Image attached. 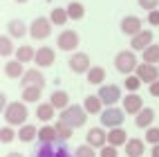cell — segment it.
Segmentation results:
<instances>
[{
	"mask_svg": "<svg viewBox=\"0 0 159 157\" xmlns=\"http://www.w3.org/2000/svg\"><path fill=\"white\" fill-rule=\"evenodd\" d=\"M58 119L63 123L72 126V128H81V126H85V121H88V110L83 106H79V103H70V106L61 112Z\"/></svg>",
	"mask_w": 159,
	"mask_h": 157,
	"instance_id": "6da1fadb",
	"label": "cell"
},
{
	"mask_svg": "<svg viewBox=\"0 0 159 157\" xmlns=\"http://www.w3.org/2000/svg\"><path fill=\"white\" fill-rule=\"evenodd\" d=\"M5 119L9 126H25V119H27V106L23 101H14V103H9V106L5 108Z\"/></svg>",
	"mask_w": 159,
	"mask_h": 157,
	"instance_id": "7a4b0ae2",
	"label": "cell"
},
{
	"mask_svg": "<svg viewBox=\"0 0 159 157\" xmlns=\"http://www.w3.org/2000/svg\"><path fill=\"white\" fill-rule=\"evenodd\" d=\"M114 67L119 70L121 74H132V72H137L139 63H137L134 52H130V49H123V52H119V54L114 56Z\"/></svg>",
	"mask_w": 159,
	"mask_h": 157,
	"instance_id": "3957f363",
	"label": "cell"
},
{
	"mask_svg": "<svg viewBox=\"0 0 159 157\" xmlns=\"http://www.w3.org/2000/svg\"><path fill=\"white\" fill-rule=\"evenodd\" d=\"M123 119H125V110H119L114 106H108L101 112V126H105V128H121Z\"/></svg>",
	"mask_w": 159,
	"mask_h": 157,
	"instance_id": "277c9868",
	"label": "cell"
},
{
	"mask_svg": "<svg viewBox=\"0 0 159 157\" xmlns=\"http://www.w3.org/2000/svg\"><path fill=\"white\" fill-rule=\"evenodd\" d=\"M52 20L49 18H34V23L29 25V36L34 38V40H43V38H47L49 34H52Z\"/></svg>",
	"mask_w": 159,
	"mask_h": 157,
	"instance_id": "5b68a950",
	"label": "cell"
},
{
	"mask_svg": "<svg viewBox=\"0 0 159 157\" xmlns=\"http://www.w3.org/2000/svg\"><path fill=\"white\" fill-rule=\"evenodd\" d=\"M34 157H76V155H72L63 146H56V141H49V144H40L34 153Z\"/></svg>",
	"mask_w": 159,
	"mask_h": 157,
	"instance_id": "8992f818",
	"label": "cell"
},
{
	"mask_svg": "<svg viewBox=\"0 0 159 157\" xmlns=\"http://www.w3.org/2000/svg\"><path fill=\"white\" fill-rule=\"evenodd\" d=\"M67 65H70V70L74 72V74H88L90 72V56L85 54V52H76V54H72L70 58H67Z\"/></svg>",
	"mask_w": 159,
	"mask_h": 157,
	"instance_id": "52a82bcc",
	"label": "cell"
},
{
	"mask_svg": "<svg viewBox=\"0 0 159 157\" xmlns=\"http://www.w3.org/2000/svg\"><path fill=\"white\" fill-rule=\"evenodd\" d=\"M58 49H63V52H74L79 47V43H81V38H79V34L74 29H65V31H61L58 34Z\"/></svg>",
	"mask_w": 159,
	"mask_h": 157,
	"instance_id": "ba28073f",
	"label": "cell"
},
{
	"mask_svg": "<svg viewBox=\"0 0 159 157\" xmlns=\"http://www.w3.org/2000/svg\"><path fill=\"white\" fill-rule=\"evenodd\" d=\"M134 74L143 83H155V81H159V67L152 65V63H139V67H137Z\"/></svg>",
	"mask_w": 159,
	"mask_h": 157,
	"instance_id": "9c48e42d",
	"label": "cell"
},
{
	"mask_svg": "<svg viewBox=\"0 0 159 157\" xmlns=\"http://www.w3.org/2000/svg\"><path fill=\"white\" fill-rule=\"evenodd\" d=\"M99 97L103 101V106H114V103L121 99V88L114 85V83H112V85H101Z\"/></svg>",
	"mask_w": 159,
	"mask_h": 157,
	"instance_id": "30bf717a",
	"label": "cell"
},
{
	"mask_svg": "<svg viewBox=\"0 0 159 157\" xmlns=\"http://www.w3.org/2000/svg\"><path fill=\"white\" fill-rule=\"evenodd\" d=\"M23 88H45V76L40 70H27L23 74Z\"/></svg>",
	"mask_w": 159,
	"mask_h": 157,
	"instance_id": "8fae6325",
	"label": "cell"
},
{
	"mask_svg": "<svg viewBox=\"0 0 159 157\" xmlns=\"http://www.w3.org/2000/svg\"><path fill=\"white\" fill-rule=\"evenodd\" d=\"M54 61H56V52L52 49V47H40V49H36L34 63H36L38 67H49V65H54Z\"/></svg>",
	"mask_w": 159,
	"mask_h": 157,
	"instance_id": "7c38bea8",
	"label": "cell"
},
{
	"mask_svg": "<svg viewBox=\"0 0 159 157\" xmlns=\"http://www.w3.org/2000/svg\"><path fill=\"white\" fill-rule=\"evenodd\" d=\"M141 29H143V23H141V18H137V16H125L121 20V31L128 34V36H137Z\"/></svg>",
	"mask_w": 159,
	"mask_h": 157,
	"instance_id": "4fadbf2b",
	"label": "cell"
},
{
	"mask_svg": "<svg viewBox=\"0 0 159 157\" xmlns=\"http://www.w3.org/2000/svg\"><path fill=\"white\" fill-rule=\"evenodd\" d=\"M132 49L134 52H143L146 47H150L152 45V31L150 29H141L137 36H132Z\"/></svg>",
	"mask_w": 159,
	"mask_h": 157,
	"instance_id": "5bb4252c",
	"label": "cell"
},
{
	"mask_svg": "<svg viewBox=\"0 0 159 157\" xmlns=\"http://www.w3.org/2000/svg\"><path fill=\"white\" fill-rule=\"evenodd\" d=\"M123 110L130 114H139L143 110V99L137 92H130L128 97H123Z\"/></svg>",
	"mask_w": 159,
	"mask_h": 157,
	"instance_id": "9a60e30c",
	"label": "cell"
},
{
	"mask_svg": "<svg viewBox=\"0 0 159 157\" xmlns=\"http://www.w3.org/2000/svg\"><path fill=\"white\" fill-rule=\"evenodd\" d=\"M88 144L94 146V148H103L108 144V132L103 128H90L88 130Z\"/></svg>",
	"mask_w": 159,
	"mask_h": 157,
	"instance_id": "2e32d148",
	"label": "cell"
},
{
	"mask_svg": "<svg viewBox=\"0 0 159 157\" xmlns=\"http://www.w3.org/2000/svg\"><path fill=\"white\" fill-rule=\"evenodd\" d=\"M108 144H112V146H125V144H128V132H125L123 128H110Z\"/></svg>",
	"mask_w": 159,
	"mask_h": 157,
	"instance_id": "e0dca14e",
	"label": "cell"
},
{
	"mask_svg": "<svg viewBox=\"0 0 159 157\" xmlns=\"http://www.w3.org/2000/svg\"><path fill=\"white\" fill-rule=\"evenodd\" d=\"M143 150H146L143 139H128V144H125V155L128 157H141Z\"/></svg>",
	"mask_w": 159,
	"mask_h": 157,
	"instance_id": "ac0fdd59",
	"label": "cell"
},
{
	"mask_svg": "<svg viewBox=\"0 0 159 157\" xmlns=\"http://www.w3.org/2000/svg\"><path fill=\"white\" fill-rule=\"evenodd\" d=\"M152 121H155V110H152V108H143V110L134 117V123L139 126V128H150Z\"/></svg>",
	"mask_w": 159,
	"mask_h": 157,
	"instance_id": "d6986e66",
	"label": "cell"
},
{
	"mask_svg": "<svg viewBox=\"0 0 159 157\" xmlns=\"http://www.w3.org/2000/svg\"><path fill=\"white\" fill-rule=\"evenodd\" d=\"M49 103H52L54 108H58V110H65V108L70 106V94L63 92V90H54V92H52Z\"/></svg>",
	"mask_w": 159,
	"mask_h": 157,
	"instance_id": "ffe728a7",
	"label": "cell"
},
{
	"mask_svg": "<svg viewBox=\"0 0 159 157\" xmlns=\"http://www.w3.org/2000/svg\"><path fill=\"white\" fill-rule=\"evenodd\" d=\"M7 29H9V36H14V38H23V36L27 34L25 23H23V20H18V18L9 20V23H7Z\"/></svg>",
	"mask_w": 159,
	"mask_h": 157,
	"instance_id": "44dd1931",
	"label": "cell"
},
{
	"mask_svg": "<svg viewBox=\"0 0 159 157\" xmlns=\"http://www.w3.org/2000/svg\"><path fill=\"white\" fill-rule=\"evenodd\" d=\"M101 106H103V101H101V97L97 94V97H85V103H83V108L88 110V114H99V112H103L101 110Z\"/></svg>",
	"mask_w": 159,
	"mask_h": 157,
	"instance_id": "7402d4cb",
	"label": "cell"
},
{
	"mask_svg": "<svg viewBox=\"0 0 159 157\" xmlns=\"http://www.w3.org/2000/svg\"><path fill=\"white\" fill-rule=\"evenodd\" d=\"M5 74L9 76V79H23V63L20 61H9L7 65H5Z\"/></svg>",
	"mask_w": 159,
	"mask_h": 157,
	"instance_id": "603a6c76",
	"label": "cell"
},
{
	"mask_svg": "<svg viewBox=\"0 0 159 157\" xmlns=\"http://www.w3.org/2000/svg\"><path fill=\"white\" fill-rule=\"evenodd\" d=\"M38 139L40 144H49V141H56L58 139V132L54 126H43V128L38 130Z\"/></svg>",
	"mask_w": 159,
	"mask_h": 157,
	"instance_id": "cb8c5ba5",
	"label": "cell"
},
{
	"mask_svg": "<svg viewBox=\"0 0 159 157\" xmlns=\"http://www.w3.org/2000/svg\"><path fill=\"white\" fill-rule=\"evenodd\" d=\"M36 137H38V130H36V128H34V126H31V123H25L23 128L18 130V139H20V141H25V144L34 141Z\"/></svg>",
	"mask_w": 159,
	"mask_h": 157,
	"instance_id": "d4e9b609",
	"label": "cell"
},
{
	"mask_svg": "<svg viewBox=\"0 0 159 157\" xmlns=\"http://www.w3.org/2000/svg\"><path fill=\"white\" fill-rule=\"evenodd\" d=\"M36 58V52L31 45H23V47H18L16 49V61L20 63H29V61H34Z\"/></svg>",
	"mask_w": 159,
	"mask_h": 157,
	"instance_id": "484cf974",
	"label": "cell"
},
{
	"mask_svg": "<svg viewBox=\"0 0 159 157\" xmlns=\"http://www.w3.org/2000/svg\"><path fill=\"white\" fill-rule=\"evenodd\" d=\"M65 9H67V16H70V20H81L83 16H85V7H83L81 2H76V0H74V2H70Z\"/></svg>",
	"mask_w": 159,
	"mask_h": 157,
	"instance_id": "4316f807",
	"label": "cell"
},
{
	"mask_svg": "<svg viewBox=\"0 0 159 157\" xmlns=\"http://www.w3.org/2000/svg\"><path fill=\"white\" fill-rule=\"evenodd\" d=\"M103 79H105V70H103L101 65H94V67H90V72H88V81L92 83V85H101V83H103Z\"/></svg>",
	"mask_w": 159,
	"mask_h": 157,
	"instance_id": "83f0119b",
	"label": "cell"
},
{
	"mask_svg": "<svg viewBox=\"0 0 159 157\" xmlns=\"http://www.w3.org/2000/svg\"><path fill=\"white\" fill-rule=\"evenodd\" d=\"M54 106L52 103H38V108H36V117L38 119H43V121H49L52 117H54Z\"/></svg>",
	"mask_w": 159,
	"mask_h": 157,
	"instance_id": "f1b7e54d",
	"label": "cell"
},
{
	"mask_svg": "<svg viewBox=\"0 0 159 157\" xmlns=\"http://www.w3.org/2000/svg\"><path fill=\"white\" fill-rule=\"evenodd\" d=\"M49 20H52L54 25H65L67 20H70V16H67V9H61V7L52 9V14H49Z\"/></svg>",
	"mask_w": 159,
	"mask_h": 157,
	"instance_id": "f546056e",
	"label": "cell"
},
{
	"mask_svg": "<svg viewBox=\"0 0 159 157\" xmlns=\"http://www.w3.org/2000/svg\"><path fill=\"white\" fill-rule=\"evenodd\" d=\"M54 128H56V132H58V141H65V139H70L72 137V126H67V123H63L61 119L56 121V126H54Z\"/></svg>",
	"mask_w": 159,
	"mask_h": 157,
	"instance_id": "4dcf8cb0",
	"label": "cell"
},
{
	"mask_svg": "<svg viewBox=\"0 0 159 157\" xmlns=\"http://www.w3.org/2000/svg\"><path fill=\"white\" fill-rule=\"evenodd\" d=\"M143 63H159V45H150L143 49Z\"/></svg>",
	"mask_w": 159,
	"mask_h": 157,
	"instance_id": "1f68e13d",
	"label": "cell"
},
{
	"mask_svg": "<svg viewBox=\"0 0 159 157\" xmlns=\"http://www.w3.org/2000/svg\"><path fill=\"white\" fill-rule=\"evenodd\" d=\"M14 54V43H11V38L9 36H0V56L7 58V56H11Z\"/></svg>",
	"mask_w": 159,
	"mask_h": 157,
	"instance_id": "d6a6232c",
	"label": "cell"
},
{
	"mask_svg": "<svg viewBox=\"0 0 159 157\" xmlns=\"http://www.w3.org/2000/svg\"><path fill=\"white\" fill-rule=\"evenodd\" d=\"M40 88H23V99L27 101V103H34V101H38V97H40Z\"/></svg>",
	"mask_w": 159,
	"mask_h": 157,
	"instance_id": "836d02e7",
	"label": "cell"
},
{
	"mask_svg": "<svg viewBox=\"0 0 159 157\" xmlns=\"http://www.w3.org/2000/svg\"><path fill=\"white\" fill-rule=\"evenodd\" d=\"M141 83H143V81H141L139 76H137V74H134V76H132V74H128V79L123 81V85H125V90H128V92H137Z\"/></svg>",
	"mask_w": 159,
	"mask_h": 157,
	"instance_id": "e575fe53",
	"label": "cell"
},
{
	"mask_svg": "<svg viewBox=\"0 0 159 157\" xmlns=\"http://www.w3.org/2000/svg\"><path fill=\"white\" fill-rule=\"evenodd\" d=\"M14 139H16L14 128H11V126H2V128H0V141H2V144H11Z\"/></svg>",
	"mask_w": 159,
	"mask_h": 157,
	"instance_id": "d590c367",
	"label": "cell"
},
{
	"mask_svg": "<svg viewBox=\"0 0 159 157\" xmlns=\"http://www.w3.org/2000/svg\"><path fill=\"white\" fill-rule=\"evenodd\" d=\"M76 157H97V153H94V146H90V144L76 146Z\"/></svg>",
	"mask_w": 159,
	"mask_h": 157,
	"instance_id": "8d00e7d4",
	"label": "cell"
},
{
	"mask_svg": "<svg viewBox=\"0 0 159 157\" xmlns=\"http://www.w3.org/2000/svg\"><path fill=\"white\" fill-rule=\"evenodd\" d=\"M146 141L152 144V146H157V144H159V128L150 126V128H148V132H146Z\"/></svg>",
	"mask_w": 159,
	"mask_h": 157,
	"instance_id": "74e56055",
	"label": "cell"
},
{
	"mask_svg": "<svg viewBox=\"0 0 159 157\" xmlns=\"http://www.w3.org/2000/svg\"><path fill=\"white\" fill-rule=\"evenodd\" d=\"M137 2H139V7L146 9V12H155L159 7V0H137Z\"/></svg>",
	"mask_w": 159,
	"mask_h": 157,
	"instance_id": "f35d334b",
	"label": "cell"
},
{
	"mask_svg": "<svg viewBox=\"0 0 159 157\" xmlns=\"http://www.w3.org/2000/svg\"><path fill=\"white\" fill-rule=\"evenodd\" d=\"M116 155H119V150H116V146H112V144L101 148V157H116Z\"/></svg>",
	"mask_w": 159,
	"mask_h": 157,
	"instance_id": "ab89813d",
	"label": "cell"
},
{
	"mask_svg": "<svg viewBox=\"0 0 159 157\" xmlns=\"http://www.w3.org/2000/svg\"><path fill=\"white\" fill-rule=\"evenodd\" d=\"M148 23H150V25H159V9L148 12Z\"/></svg>",
	"mask_w": 159,
	"mask_h": 157,
	"instance_id": "60d3db41",
	"label": "cell"
},
{
	"mask_svg": "<svg viewBox=\"0 0 159 157\" xmlns=\"http://www.w3.org/2000/svg\"><path fill=\"white\" fill-rule=\"evenodd\" d=\"M150 94H152V97H157V99H159V81L150 83Z\"/></svg>",
	"mask_w": 159,
	"mask_h": 157,
	"instance_id": "b9f144b4",
	"label": "cell"
},
{
	"mask_svg": "<svg viewBox=\"0 0 159 157\" xmlns=\"http://www.w3.org/2000/svg\"><path fill=\"white\" fill-rule=\"evenodd\" d=\"M5 106H9V103H7V99H5V92H2V94H0V108H2V112H5Z\"/></svg>",
	"mask_w": 159,
	"mask_h": 157,
	"instance_id": "7bdbcfd3",
	"label": "cell"
},
{
	"mask_svg": "<svg viewBox=\"0 0 159 157\" xmlns=\"http://www.w3.org/2000/svg\"><path fill=\"white\" fill-rule=\"evenodd\" d=\"M150 155H152V157H159V144H157V146H152V150H150Z\"/></svg>",
	"mask_w": 159,
	"mask_h": 157,
	"instance_id": "ee69618b",
	"label": "cell"
},
{
	"mask_svg": "<svg viewBox=\"0 0 159 157\" xmlns=\"http://www.w3.org/2000/svg\"><path fill=\"white\" fill-rule=\"evenodd\" d=\"M7 157H25V155H23V153H16V150H14V153H9Z\"/></svg>",
	"mask_w": 159,
	"mask_h": 157,
	"instance_id": "f6af8a7d",
	"label": "cell"
},
{
	"mask_svg": "<svg viewBox=\"0 0 159 157\" xmlns=\"http://www.w3.org/2000/svg\"><path fill=\"white\" fill-rule=\"evenodd\" d=\"M16 2H18V5H23V2H27V0H16Z\"/></svg>",
	"mask_w": 159,
	"mask_h": 157,
	"instance_id": "bcb514c9",
	"label": "cell"
}]
</instances>
